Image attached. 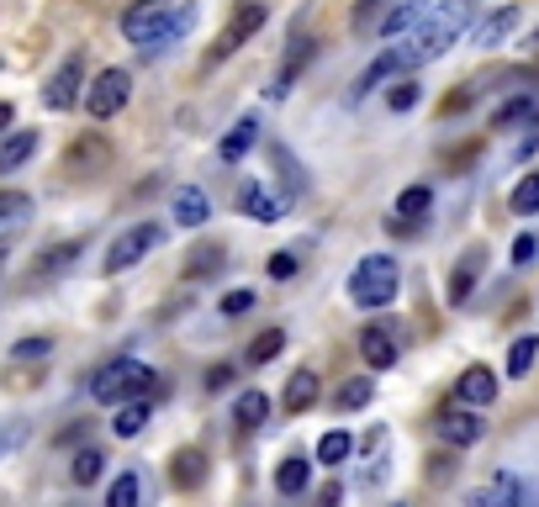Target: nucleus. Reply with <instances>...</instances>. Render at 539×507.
Listing matches in <instances>:
<instances>
[{"label": "nucleus", "instance_id": "f257e3e1", "mask_svg": "<svg viewBox=\"0 0 539 507\" xmlns=\"http://www.w3.org/2000/svg\"><path fill=\"white\" fill-rule=\"evenodd\" d=\"M196 27V6L191 0H138L122 11V37L143 53H164L175 48L185 32Z\"/></svg>", "mask_w": 539, "mask_h": 507}, {"label": "nucleus", "instance_id": "f03ea898", "mask_svg": "<svg viewBox=\"0 0 539 507\" xmlns=\"http://www.w3.org/2000/svg\"><path fill=\"white\" fill-rule=\"evenodd\" d=\"M476 22V0H450V6H439L429 22H423L418 32H413V43H402L397 53H402V64L407 69H418V64H434V59H444V53L455 48V37L466 32Z\"/></svg>", "mask_w": 539, "mask_h": 507}, {"label": "nucleus", "instance_id": "7ed1b4c3", "mask_svg": "<svg viewBox=\"0 0 539 507\" xmlns=\"http://www.w3.org/2000/svg\"><path fill=\"white\" fill-rule=\"evenodd\" d=\"M154 391L164 397L159 375L148 370L143 360H111V365H101L96 375H90V397L106 402V407H122V402H148Z\"/></svg>", "mask_w": 539, "mask_h": 507}, {"label": "nucleus", "instance_id": "20e7f679", "mask_svg": "<svg viewBox=\"0 0 539 507\" xmlns=\"http://www.w3.org/2000/svg\"><path fill=\"white\" fill-rule=\"evenodd\" d=\"M402 291V270L392 254H365L355 270H349V302L376 312V307H392Z\"/></svg>", "mask_w": 539, "mask_h": 507}, {"label": "nucleus", "instance_id": "39448f33", "mask_svg": "<svg viewBox=\"0 0 539 507\" xmlns=\"http://www.w3.org/2000/svg\"><path fill=\"white\" fill-rule=\"evenodd\" d=\"M127 96H133V74L127 69H101L96 80H90V90H85V111L96 122H111L127 106Z\"/></svg>", "mask_w": 539, "mask_h": 507}, {"label": "nucleus", "instance_id": "423d86ee", "mask_svg": "<svg viewBox=\"0 0 539 507\" xmlns=\"http://www.w3.org/2000/svg\"><path fill=\"white\" fill-rule=\"evenodd\" d=\"M164 243V228L159 222H138V228H127L122 238H111V249H106V275H117V270H133L143 254H154Z\"/></svg>", "mask_w": 539, "mask_h": 507}, {"label": "nucleus", "instance_id": "0eeeda50", "mask_svg": "<svg viewBox=\"0 0 539 507\" xmlns=\"http://www.w3.org/2000/svg\"><path fill=\"white\" fill-rule=\"evenodd\" d=\"M265 0H244V6H238L233 16H228V27H222L217 32V43H212V59H228V53H238V48H244L249 43V37L259 32V27H265Z\"/></svg>", "mask_w": 539, "mask_h": 507}, {"label": "nucleus", "instance_id": "6e6552de", "mask_svg": "<svg viewBox=\"0 0 539 507\" xmlns=\"http://www.w3.org/2000/svg\"><path fill=\"white\" fill-rule=\"evenodd\" d=\"M434 434H439L444 444L466 449V444H476L481 434H487V423H481L476 407H439V412H434Z\"/></svg>", "mask_w": 539, "mask_h": 507}, {"label": "nucleus", "instance_id": "1a4fd4ad", "mask_svg": "<svg viewBox=\"0 0 539 507\" xmlns=\"http://www.w3.org/2000/svg\"><path fill=\"white\" fill-rule=\"evenodd\" d=\"M80 85H85V59H80V53H69V59L53 69V80L43 85V106L48 111H69L74 101H80Z\"/></svg>", "mask_w": 539, "mask_h": 507}, {"label": "nucleus", "instance_id": "9d476101", "mask_svg": "<svg viewBox=\"0 0 539 507\" xmlns=\"http://www.w3.org/2000/svg\"><path fill=\"white\" fill-rule=\"evenodd\" d=\"M318 59V37H302V43H291V53L281 59V69H275V85H270V96L281 101V96H291V85L302 80V69Z\"/></svg>", "mask_w": 539, "mask_h": 507}, {"label": "nucleus", "instance_id": "9b49d317", "mask_svg": "<svg viewBox=\"0 0 539 507\" xmlns=\"http://www.w3.org/2000/svg\"><path fill=\"white\" fill-rule=\"evenodd\" d=\"M455 402L460 407H487V402H497V375L487 365H466V370H460V381H455Z\"/></svg>", "mask_w": 539, "mask_h": 507}, {"label": "nucleus", "instance_id": "f8f14e48", "mask_svg": "<svg viewBox=\"0 0 539 507\" xmlns=\"http://www.w3.org/2000/svg\"><path fill=\"white\" fill-rule=\"evenodd\" d=\"M423 22H429V0H402V6L386 11V22L376 27L381 37H413Z\"/></svg>", "mask_w": 539, "mask_h": 507}, {"label": "nucleus", "instance_id": "ddd939ff", "mask_svg": "<svg viewBox=\"0 0 539 507\" xmlns=\"http://www.w3.org/2000/svg\"><path fill=\"white\" fill-rule=\"evenodd\" d=\"M238 206H244L254 222H281V212H286V201H275L259 180H244V191H238Z\"/></svg>", "mask_w": 539, "mask_h": 507}, {"label": "nucleus", "instance_id": "4468645a", "mask_svg": "<svg viewBox=\"0 0 539 507\" xmlns=\"http://www.w3.org/2000/svg\"><path fill=\"white\" fill-rule=\"evenodd\" d=\"M254 143H259V122H254V117H244V122H233L228 133H222V143H217V159H222V164H238V159H244Z\"/></svg>", "mask_w": 539, "mask_h": 507}, {"label": "nucleus", "instance_id": "2eb2a0df", "mask_svg": "<svg viewBox=\"0 0 539 507\" xmlns=\"http://www.w3.org/2000/svg\"><path fill=\"white\" fill-rule=\"evenodd\" d=\"M207 217H212L207 191H201V185H180V191H175V222H180V228H201Z\"/></svg>", "mask_w": 539, "mask_h": 507}, {"label": "nucleus", "instance_id": "dca6fc26", "mask_svg": "<svg viewBox=\"0 0 539 507\" xmlns=\"http://www.w3.org/2000/svg\"><path fill=\"white\" fill-rule=\"evenodd\" d=\"M360 360H365L370 370H392V365H397L392 333H386V328H365V333H360Z\"/></svg>", "mask_w": 539, "mask_h": 507}, {"label": "nucleus", "instance_id": "f3484780", "mask_svg": "<svg viewBox=\"0 0 539 507\" xmlns=\"http://www.w3.org/2000/svg\"><path fill=\"white\" fill-rule=\"evenodd\" d=\"M32 222V196L22 191H0V243H6L11 233H22Z\"/></svg>", "mask_w": 539, "mask_h": 507}, {"label": "nucleus", "instance_id": "a211bd4d", "mask_svg": "<svg viewBox=\"0 0 539 507\" xmlns=\"http://www.w3.org/2000/svg\"><path fill=\"white\" fill-rule=\"evenodd\" d=\"M318 370H296L291 375V381H286V397H281V407L291 412V418H296V412H307L312 402H318Z\"/></svg>", "mask_w": 539, "mask_h": 507}, {"label": "nucleus", "instance_id": "6ab92c4d", "mask_svg": "<svg viewBox=\"0 0 539 507\" xmlns=\"http://www.w3.org/2000/svg\"><path fill=\"white\" fill-rule=\"evenodd\" d=\"M37 154V133L32 127H22V133H11V138H0V175H16L27 159Z\"/></svg>", "mask_w": 539, "mask_h": 507}, {"label": "nucleus", "instance_id": "aec40b11", "mask_svg": "<svg viewBox=\"0 0 539 507\" xmlns=\"http://www.w3.org/2000/svg\"><path fill=\"white\" fill-rule=\"evenodd\" d=\"M201 476H207V460H201V449H191V444L175 449V460H170V481L180 486V492H191V486H196Z\"/></svg>", "mask_w": 539, "mask_h": 507}, {"label": "nucleus", "instance_id": "412c9836", "mask_svg": "<svg viewBox=\"0 0 539 507\" xmlns=\"http://www.w3.org/2000/svg\"><path fill=\"white\" fill-rule=\"evenodd\" d=\"M481 265H487V259H481V249H471L466 259H460V270L450 275V302H455V307L471 302V291H476V280H481Z\"/></svg>", "mask_w": 539, "mask_h": 507}, {"label": "nucleus", "instance_id": "4be33fe9", "mask_svg": "<svg viewBox=\"0 0 539 507\" xmlns=\"http://www.w3.org/2000/svg\"><path fill=\"white\" fill-rule=\"evenodd\" d=\"M402 69H407V64H402V53H397V48H386L381 59H376V64H370V69L360 74V80H355V96H365V90L386 85V80H392V74H402Z\"/></svg>", "mask_w": 539, "mask_h": 507}, {"label": "nucleus", "instance_id": "5701e85b", "mask_svg": "<svg viewBox=\"0 0 539 507\" xmlns=\"http://www.w3.org/2000/svg\"><path fill=\"white\" fill-rule=\"evenodd\" d=\"M513 27H518V6H503V11H492L487 22L476 27V48H497V43H503V37H508Z\"/></svg>", "mask_w": 539, "mask_h": 507}, {"label": "nucleus", "instance_id": "b1692460", "mask_svg": "<svg viewBox=\"0 0 539 507\" xmlns=\"http://www.w3.org/2000/svg\"><path fill=\"white\" fill-rule=\"evenodd\" d=\"M106 159H111V148L101 138H80V143H69V154H64V164L69 169H85V175H90V169H101Z\"/></svg>", "mask_w": 539, "mask_h": 507}, {"label": "nucleus", "instance_id": "393cba45", "mask_svg": "<svg viewBox=\"0 0 539 507\" xmlns=\"http://www.w3.org/2000/svg\"><path fill=\"white\" fill-rule=\"evenodd\" d=\"M148 412H154L148 402H122L117 418H111V434H117V439H138L143 428H148Z\"/></svg>", "mask_w": 539, "mask_h": 507}, {"label": "nucleus", "instance_id": "a878e982", "mask_svg": "<svg viewBox=\"0 0 539 507\" xmlns=\"http://www.w3.org/2000/svg\"><path fill=\"white\" fill-rule=\"evenodd\" d=\"M307 471H312L307 460L286 455L281 465H275V492H281V497H296V492H307Z\"/></svg>", "mask_w": 539, "mask_h": 507}, {"label": "nucleus", "instance_id": "bb28decb", "mask_svg": "<svg viewBox=\"0 0 539 507\" xmlns=\"http://www.w3.org/2000/svg\"><path fill=\"white\" fill-rule=\"evenodd\" d=\"M539 360V338L534 333H518L513 338V349H508V381H518V375H529Z\"/></svg>", "mask_w": 539, "mask_h": 507}, {"label": "nucleus", "instance_id": "cd10ccee", "mask_svg": "<svg viewBox=\"0 0 539 507\" xmlns=\"http://www.w3.org/2000/svg\"><path fill=\"white\" fill-rule=\"evenodd\" d=\"M233 418H238V428H259L270 418V397L265 391H244V397L233 402Z\"/></svg>", "mask_w": 539, "mask_h": 507}, {"label": "nucleus", "instance_id": "c85d7f7f", "mask_svg": "<svg viewBox=\"0 0 539 507\" xmlns=\"http://www.w3.org/2000/svg\"><path fill=\"white\" fill-rule=\"evenodd\" d=\"M349 455H355V439H349L344 428H328L318 439V465H344Z\"/></svg>", "mask_w": 539, "mask_h": 507}, {"label": "nucleus", "instance_id": "c756f323", "mask_svg": "<svg viewBox=\"0 0 539 507\" xmlns=\"http://www.w3.org/2000/svg\"><path fill=\"white\" fill-rule=\"evenodd\" d=\"M508 206H513V217H534V212H539V169H529V175L513 185Z\"/></svg>", "mask_w": 539, "mask_h": 507}, {"label": "nucleus", "instance_id": "7c9ffc66", "mask_svg": "<svg viewBox=\"0 0 539 507\" xmlns=\"http://www.w3.org/2000/svg\"><path fill=\"white\" fill-rule=\"evenodd\" d=\"M429 206H434V191H429V185H407V191L397 196V217H402V222H418Z\"/></svg>", "mask_w": 539, "mask_h": 507}, {"label": "nucleus", "instance_id": "2f4dec72", "mask_svg": "<svg viewBox=\"0 0 539 507\" xmlns=\"http://www.w3.org/2000/svg\"><path fill=\"white\" fill-rule=\"evenodd\" d=\"M101 471H106V455H101V449H80V455H74V465H69L74 486H90V481H101Z\"/></svg>", "mask_w": 539, "mask_h": 507}, {"label": "nucleus", "instance_id": "473e14b6", "mask_svg": "<svg viewBox=\"0 0 539 507\" xmlns=\"http://www.w3.org/2000/svg\"><path fill=\"white\" fill-rule=\"evenodd\" d=\"M143 502V481L133 471H122L117 481H111V492H106V507H138Z\"/></svg>", "mask_w": 539, "mask_h": 507}, {"label": "nucleus", "instance_id": "72a5a7b5", "mask_svg": "<svg viewBox=\"0 0 539 507\" xmlns=\"http://www.w3.org/2000/svg\"><path fill=\"white\" fill-rule=\"evenodd\" d=\"M281 349H286V333H281V328H265V333L249 344V365H270Z\"/></svg>", "mask_w": 539, "mask_h": 507}, {"label": "nucleus", "instance_id": "f704fd0d", "mask_svg": "<svg viewBox=\"0 0 539 507\" xmlns=\"http://www.w3.org/2000/svg\"><path fill=\"white\" fill-rule=\"evenodd\" d=\"M418 101H423V85L413 80V74H402V80L386 90V106H392V111H413Z\"/></svg>", "mask_w": 539, "mask_h": 507}, {"label": "nucleus", "instance_id": "c9c22d12", "mask_svg": "<svg viewBox=\"0 0 539 507\" xmlns=\"http://www.w3.org/2000/svg\"><path fill=\"white\" fill-rule=\"evenodd\" d=\"M217 270H222V249H212V243L185 259V280H207V275H217Z\"/></svg>", "mask_w": 539, "mask_h": 507}, {"label": "nucleus", "instance_id": "e433bc0d", "mask_svg": "<svg viewBox=\"0 0 539 507\" xmlns=\"http://www.w3.org/2000/svg\"><path fill=\"white\" fill-rule=\"evenodd\" d=\"M386 6H392V0H360V6H355V16H349V27H355V32H365V27H381V22H386Z\"/></svg>", "mask_w": 539, "mask_h": 507}, {"label": "nucleus", "instance_id": "4c0bfd02", "mask_svg": "<svg viewBox=\"0 0 539 507\" xmlns=\"http://www.w3.org/2000/svg\"><path fill=\"white\" fill-rule=\"evenodd\" d=\"M370 381H349V386H339V397H333V407H344V412H355V407H365L370 402Z\"/></svg>", "mask_w": 539, "mask_h": 507}, {"label": "nucleus", "instance_id": "58836bf2", "mask_svg": "<svg viewBox=\"0 0 539 507\" xmlns=\"http://www.w3.org/2000/svg\"><path fill=\"white\" fill-rule=\"evenodd\" d=\"M524 117H534V96H518V101H508V106H497V127H513V122H524Z\"/></svg>", "mask_w": 539, "mask_h": 507}, {"label": "nucleus", "instance_id": "ea45409f", "mask_svg": "<svg viewBox=\"0 0 539 507\" xmlns=\"http://www.w3.org/2000/svg\"><path fill=\"white\" fill-rule=\"evenodd\" d=\"M275 169H281V180H291V196H302V191H307V180L296 175V159L286 154V148H275Z\"/></svg>", "mask_w": 539, "mask_h": 507}, {"label": "nucleus", "instance_id": "a19ab883", "mask_svg": "<svg viewBox=\"0 0 539 507\" xmlns=\"http://www.w3.org/2000/svg\"><path fill=\"white\" fill-rule=\"evenodd\" d=\"M249 307H254V291H249V286H238V291H228V296H222V312H228V317L249 312Z\"/></svg>", "mask_w": 539, "mask_h": 507}, {"label": "nucleus", "instance_id": "79ce46f5", "mask_svg": "<svg viewBox=\"0 0 539 507\" xmlns=\"http://www.w3.org/2000/svg\"><path fill=\"white\" fill-rule=\"evenodd\" d=\"M296 270H302V259H296V254H286V249L270 254V275H275V280H291Z\"/></svg>", "mask_w": 539, "mask_h": 507}, {"label": "nucleus", "instance_id": "37998d69", "mask_svg": "<svg viewBox=\"0 0 539 507\" xmlns=\"http://www.w3.org/2000/svg\"><path fill=\"white\" fill-rule=\"evenodd\" d=\"M534 254H539V238H534V233H518V238H513V265H529Z\"/></svg>", "mask_w": 539, "mask_h": 507}, {"label": "nucleus", "instance_id": "c03bdc74", "mask_svg": "<svg viewBox=\"0 0 539 507\" xmlns=\"http://www.w3.org/2000/svg\"><path fill=\"white\" fill-rule=\"evenodd\" d=\"M22 439H27V423H0V455H11Z\"/></svg>", "mask_w": 539, "mask_h": 507}, {"label": "nucleus", "instance_id": "a18cd8bd", "mask_svg": "<svg viewBox=\"0 0 539 507\" xmlns=\"http://www.w3.org/2000/svg\"><path fill=\"white\" fill-rule=\"evenodd\" d=\"M53 344H48V338H27V344H16L11 354H16V360H37V354H48Z\"/></svg>", "mask_w": 539, "mask_h": 507}, {"label": "nucleus", "instance_id": "49530a36", "mask_svg": "<svg viewBox=\"0 0 539 507\" xmlns=\"http://www.w3.org/2000/svg\"><path fill=\"white\" fill-rule=\"evenodd\" d=\"M228 381H233V365H212V370H207V391H222Z\"/></svg>", "mask_w": 539, "mask_h": 507}, {"label": "nucleus", "instance_id": "de8ad7c7", "mask_svg": "<svg viewBox=\"0 0 539 507\" xmlns=\"http://www.w3.org/2000/svg\"><path fill=\"white\" fill-rule=\"evenodd\" d=\"M518 507H539V481H524V486H518Z\"/></svg>", "mask_w": 539, "mask_h": 507}, {"label": "nucleus", "instance_id": "09e8293b", "mask_svg": "<svg viewBox=\"0 0 539 507\" xmlns=\"http://www.w3.org/2000/svg\"><path fill=\"white\" fill-rule=\"evenodd\" d=\"M339 502H344V492H339V486H333V481H328V486H323V492H318V507H339Z\"/></svg>", "mask_w": 539, "mask_h": 507}, {"label": "nucleus", "instance_id": "8fccbe9b", "mask_svg": "<svg viewBox=\"0 0 539 507\" xmlns=\"http://www.w3.org/2000/svg\"><path fill=\"white\" fill-rule=\"evenodd\" d=\"M11 122H16V111H11V101H0V133H6Z\"/></svg>", "mask_w": 539, "mask_h": 507}]
</instances>
